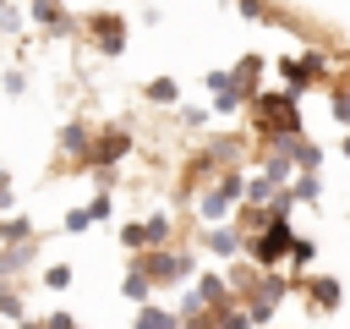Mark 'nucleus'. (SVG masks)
Wrapping results in <instances>:
<instances>
[{
  "mask_svg": "<svg viewBox=\"0 0 350 329\" xmlns=\"http://www.w3.org/2000/svg\"><path fill=\"white\" fill-rule=\"evenodd\" d=\"M284 241H290V230H284V225H273V230H268V241H257V258H262V263H273Z\"/></svg>",
  "mask_w": 350,
  "mask_h": 329,
  "instance_id": "obj_1",
  "label": "nucleus"
},
{
  "mask_svg": "<svg viewBox=\"0 0 350 329\" xmlns=\"http://www.w3.org/2000/svg\"><path fill=\"white\" fill-rule=\"evenodd\" d=\"M208 88H213V99H219L224 110L235 104V82H230V77H208Z\"/></svg>",
  "mask_w": 350,
  "mask_h": 329,
  "instance_id": "obj_2",
  "label": "nucleus"
}]
</instances>
